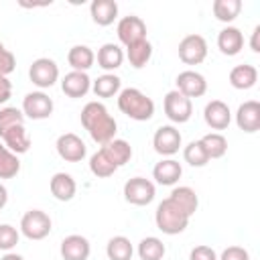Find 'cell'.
I'll list each match as a JSON object with an SVG mask.
<instances>
[{
	"label": "cell",
	"instance_id": "cell-16",
	"mask_svg": "<svg viewBox=\"0 0 260 260\" xmlns=\"http://www.w3.org/2000/svg\"><path fill=\"white\" fill-rule=\"evenodd\" d=\"M91 254L89 240L79 234L65 236L61 242V256L63 260H87Z\"/></svg>",
	"mask_w": 260,
	"mask_h": 260
},
{
	"label": "cell",
	"instance_id": "cell-14",
	"mask_svg": "<svg viewBox=\"0 0 260 260\" xmlns=\"http://www.w3.org/2000/svg\"><path fill=\"white\" fill-rule=\"evenodd\" d=\"M203 120L211 130H225L232 122V112L230 106L221 100H211L207 102L205 110H203Z\"/></svg>",
	"mask_w": 260,
	"mask_h": 260
},
{
	"label": "cell",
	"instance_id": "cell-4",
	"mask_svg": "<svg viewBox=\"0 0 260 260\" xmlns=\"http://www.w3.org/2000/svg\"><path fill=\"white\" fill-rule=\"evenodd\" d=\"M51 217L43 209H28L20 219V234L28 240H45L51 234Z\"/></svg>",
	"mask_w": 260,
	"mask_h": 260
},
{
	"label": "cell",
	"instance_id": "cell-17",
	"mask_svg": "<svg viewBox=\"0 0 260 260\" xmlns=\"http://www.w3.org/2000/svg\"><path fill=\"white\" fill-rule=\"evenodd\" d=\"M89 89H91V79L85 71H69L61 79V91L67 98H73V100L83 98Z\"/></svg>",
	"mask_w": 260,
	"mask_h": 260
},
{
	"label": "cell",
	"instance_id": "cell-5",
	"mask_svg": "<svg viewBox=\"0 0 260 260\" xmlns=\"http://www.w3.org/2000/svg\"><path fill=\"white\" fill-rule=\"evenodd\" d=\"M162 108H165V116L175 122V124H185L191 120L193 116V102L189 98H185L181 91L171 89L165 100H162Z\"/></svg>",
	"mask_w": 260,
	"mask_h": 260
},
{
	"label": "cell",
	"instance_id": "cell-39",
	"mask_svg": "<svg viewBox=\"0 0 260 260\" xmlns=\"http://www.w3.org/2000/svg\"><path fill=\"white\" fill-rule=\"evenodd\" d=\"M16 69V57L12 51H8L4 47V43L0 41V75L2 77H8L12 71Z\"/></svg>",
	"mask_w": 260,
	"mask_h": 260
},
{
	"label": "cell",
	"instance_id": "cell-37",
	"mask_svg": "<svg viewBox=\"0 0 260 260\" xmlns=\"http://www.w3.org/2000/svg\"><path fill=\"white\" fill-rule=\"evenodd\" d=\"M16 124H24V114L22 110L18 108H12V106H6V108H0V138L6 130H10L12 126Z\"/></svg>",
	"mask_w": 260,
	"mask_h": 260
},
{
	"label": "cell",
	"instance_id": "cell-15",
	"mask_svg": "<svg viewBox=\"0 0 260 260\" xmlns=\"http://www.w3.org/2000/svg\"><path fill=\"white\" fill-rule=\"evenodd\" d=\"M236 124L240 130L254 134L260 130V104L256 100H248L244 104H240L238 112H236Z\"/></svg>",
	"mask_w": 260,
	"mask_h": 260
},
{
	"label": "cell",
	"instance_id": "cell-36",
	"mask_svg": "<svg viewBox=\"0 0 260 260\" xmlns=\"http://www.w3.org/2000/svg\"><path fill=\"white\" fill-rule=\"evenodd\" d=\"M183 158L185 162H189L191 167H205L209 162V156L201 144V140H191L185 148H183Z\"/></svg>",
	"mask_w": 260,
	"mask_h": 260
},
{
	"label": "cell",
	"instance_id": "cell-34",
	"mask_svg": "<svg viewBox=\"0 0 260 260\" xmlns=\"http://www.w3.org/2000/svg\"><path fill=\"white\" fill-rule=\"evenodd\" d=\"M89 171L95 175V177H100V179H108V177H112L116 171H118V167L106 156V152L100 148L98 152H93L91 156H89Z\"/></svg>",
	"mask_w": 260,
	"mask_h": 260
},
{
	"label": "cell",
	"instance_id": "cell-12",
	"mask_svg": "<svg viewBox=\"0 0 260 260\" xmlns=\"http://www.w3.org/2000/svg\"><path fill=\"white\" fill-rule=\"evenodd\" d=\"M55 148H57V154H59L63 160H67V162H79V160H83L85 154H87L85 142H83L77 134H73V132L61 134V136L57 138V142H55Z\"/></svg>",
	"mask_w": 260,
	"mask_h": 260
},
{
	"label": "cell",
	"instance_id": "cell-9",
	"mask_svg": "<svg viewBox=\"0 0 260 260\" xmlns=\"http://www.w3.org/2000/svg\"><path fill=\"white\" fill-rule=\"evenodd\" d=\"M207 57V41L201 35H187L179 43V59L187 65H199Z\"/></svg>",
	"mask_w": 260,
	"mask_h": 260
},
{
	"label": "cell",
	"instance_id": "cell-20",
	"mask_svg": "<svg viewBox=\"0 0 260 260\" xmlns=\"http://www.w3.org/2000/svg\"><path fill=\"white\" fill-rule=\"evenodd\" d=\"M183 175V167L175 158H162L152 169V179L158 185H175Z\"/></svg>",
	"mask_w": 260,
	"mask_h": 260
},
{
	"label": "cell",
	"instance_id": "cell-40",
	"mask_svg": "<svg viewBox=\"0 0 260 260\" xmlns=\"http://www.w3.org/2000/svg\"><path fill=\"white\" fill-rule=\"evenodd\" d=\"M217 260H250V254L242 246H228Z\"/></svg>",
	"mask_w": 260,
	"mask_h": 260
},
{
	"label": "cell",
	"instance_id": "cell-41",
	"mask_svg": "<svg viewBox=\"0 0 260 260\" xmlns=\"http://www.w3.org/2000/svg\"><path fill=\"white\" fill-rule=\"evenodd\" d=\"M189 260H217V254H215V250H213L211 246L201 244V246H195V248L191 250Z\"/></svg>",
	"mask_w": 260,
	"mask_h": 260
},
{
	"label": "cell",
	"instance_id": "cell-24",
	"mask_svg": "<svg viewBox=\"0 0 260 260\" xmlns=\"http://www.w3.org/2000/svg\"><path fill=\"white\" fill-rule=\"evenodd\" d=\"M67 63L71 65V71H85L93 67L95 53L87 45H73L67 53Z\"/></svg>",
	"mask_w": 260,
	"mask_h": 260
},
{
	"label": "cell",
	"instance_id": "cell-45",
	"mask_svg": "<svg viewBox=\"0 0 260 260\" xmlns=\"http://www.w3.org/2000/svg\"><path fill=\"white\" fill-rule=\"evenodd\" d=\"M0 260H24V258H22L20 254H14V252H6V254H4Z\"/></svg>",
	"mask_w": 260,
	"mask_h": 260
},
{
	"label": "cell",
	"instance_id": "cell-10",
	"mask_svg": "<svg viewBox=\"0 0 260 260\" xmlns=\"http://www.w3.org/2000/svg\"><path fill=\"white\" fill-rule=\"evenodd\" d=\"M53 100L45 91H28L22 98V114L30 120H45L53 114Z\"/></svg>",
	"mask_w": 260,
	"mask_h": 260
},
{
	"label": "cell",
	"instance_id": "cell-7",
	"mask_svg": "<svg viewBox=\"0 0 260 260\" xmlns=\"http://www.w3.org/2000/svg\"><path fill=\"white\" fill-rule=\"evenodd\" d=\"M156 195L154 183L144 179V177H132L124 183V199L132 205H148Z\"/></svg>",
	"mask_w": 260,
	"mask_h": 260
},
{
	"label": "cell",
	"instance_id": "cell-31",
	"mask_svg": "<svg viewBox=\"0 0 260 260\" xmlns=\"http://www.w3.org/2000/svg\"><path fill=\"white\" fill-rule=\"evenodd\" d=\"M211 10H213V16L219 20V22H234L238 16H240V10H242V2L240 0H215L211 4Z\"/></svg>",
	"mask_w": 260,
	"mask_h": 260
},
{
	"label": "cell",
	"instance_id": "cell-13",
	"mask_svg": "<svg viewBox=\"0 0 260 260\" xmlns=\"http://www.w3.org/2000/svg\"><path fill=\"white\" fill-rule=\"evenodd\" d=\"M177 83V91H181L185 98H201L205 91H207V81L205 77L199 73V71H193V69H187V71H181L175 79Z\"/></svg>",
	"mask_w": 260,
	"mask_h": 260
},
{
	"label": "cell",
	"instance_id": "cell-28",
	"mask_svg": "<svg viewBox=\"0 0 260 260\" xmlns=\"http://www.w3.org/2000/svg\"><path fill=\"white\" fill-rule=\"evenodd\" d=\"M120 85H122V79L114 73H104L100 75L95 81H91V91L98 95V98H114L120 93Z\"/></svg>",
	"mask_w": 260,
	"mask_h": 260
},
{
	"label": "cell",
	"instance_id": "cell-44",
	"mask_svg": "<svg viewBox=\"0 0 260 260\" xmlns=\"http://www.w3.org/2000/svg\"><path fill=\"white\" fill-rule=\"evenodd\" d=\"M6 203H8V191H6V187L0 183V209H4Z\"/></svg>",
	"mask_w": 260,
	"mask_h": 260
},
{
	"label": "cell",
	"instance_id": "cell-22",
	"mask_svg": "<svg viewBox=\"0 0 260 260\" xmlns=\"http://www.w3.org/2000/svg\"><path fill=\"white\" fill-rule=\"evenodd\" d=\"M89 14L98 26H110L118 18V2L116 0H93L89 4Z\"/></svg>",
	"mask_w": 260,
	"mask_h": 260
},
{
	"label": "cell",
	"instance_id": "cell-2",
	"mask_svg": "<svg viewBox=\"0 0 260 260\" xmlns=\"http://www.w3.org/2000/svg\"><path fill=\"white\" fill-rule=\"evenodd\" d=\"M118 110L136 122H146L154 116V102L136 87H124L118 93Z\"/></svg>",
	"mask_w": 260,
	"mask_h": 260
},
{
	"label": "cell",
	"instance_id": "cell-32",
	"mask_svg": "<svg viewBox=\"0 0 260 260\" xmlns=\"http://www.w3.org/2000/svg\"><path fill=\"white\" fill-rule=\"evenodd\" d=\"M165 254H167V248H165L162 240H158L154 236L142 238L140 244H138V256H140V260H162Z\"/></svg>",
	"mask_w": 260,
	"mask_h": 260
},
{
	"label": "cell",
	"instance_id": "cell-21",
	"mask_svg": "<svg viewBox=\"0 0 260 260\" xmlns=\"http://www.w3.org/2000/svg\"><path fill=\"white\" fill-rule=\"evenodd\" d=\"M242 47H244V35H242V30L238 26H225V28L219 30V35H217V49L223 55L234 57V55H238L242 51Z\"/></svg>",
	"mask_w": 260,
	"mask_h": 260
},
{
	"label": "cell",
	"instance_id": "cell-33",
	"mask_svg": "<svg viewBox=\"0 0 260 260\" xmlns=\"http://www.w3.org/2000/svg\"><path fill=\"white\" fill-rule=\"evenodd\" d=\"M199 140H201V144H203L209 160L211 158H221L228 152V140H225V136L221 132H209V134H205Z\"/></svg>",
	"mask_w": 260,
	"mask_h": 260
},
{
	"label": "cell",
	"instance_id": "cell-8",
	"mask_svg": "<svg viewBox=\"0 0 260 260\" xmlns=\"http://www.w3.org/2000/svg\"><path fill=\"white\" fill-rule=\"evenodd\" d=\"M116 32H118V39L122 45L130 47L138 41H144L146 39V22L136 16V14H128V16H122L118 20V26H116Z\"/></svg>",
	"mask_w": 260,
	"mask_h": 260
},
{
	"label": "cell",
	"instance_id": "cell-11",
	"mask_svg": "<svg viewBox=\"0 0 260 260\" xmlns=\"http://www.w3.org/2000/svg\"><path fill=\"white\" fill-rule=\"evenodd\" d=\"M181 142H183V136L181 132L171 126V124H165V126H158L154 136H152V146L158 154L162 156H173L179 152L181 148Z\"/></svg>",
	"mask_w": 260,
	"mask_h": 260
},
{
	"label": "cell",
	"instance_id": "cell-3",
	"mask_svg": "<svg viewBox=\"0 0 260 260\" xmlns=\"http://www.w3.org/2000/svg\"><path fill=\"white\" fill-rule=\"evenodd\" d=\"M189 219H191V217H189L171 197L162 199V201L158 203L156 211H154V223H156V228H158L162 234H167V236H177V234L185 232V228L189 225Z\"/></svg>",
	"mask_w": 260,
	"mask_h": 260
},
{
	"label": "cell",
	"instance_id": "cell-42",
	"mask_svg": "<svg viewBox=\"0 0 260 260\" xmlns=\"http://www.w3.org/2000/svg\"><path fill=\"white\" fill-rule=\"evenodd\" d=\"M10 98H12V83H10L8 77H2L0 75V106L6 104Z\"/></svg>",
	"mask_w": 260,
	"mask_h": 260
},
{
	"label": "cell",
	"instance_id": "cell-18",
	"mask_svg": "<svg viewBox=\"0 0 260 260\" xmlns=\"http://www.w3.org/2000/svg\"><path fill=\"white\" fill-rule=\"evenodd\" d=\"M2 142H4V146H6L10 152H14V154H24V152H28V148H30V134H28V130L24 128V124H16V126H12L10 130H6V132L2 134Z\"/></svg>",
	"mask_w": 260,
	"mask_h": 260
},
{
	"label": "cell",
	"instance_id": "cell-35",
	"mask_svg": "<svg viewBox=\"0 0 260 260\" xmlns=\"http://www.w3.org/2000/svg\"><path fill=\"white\" fill-rule=\"evenodd\" d=\"M20 171V160L18 154L10 152L4 142H0V179H12Z\"/></svg>",
	"mask_w": 260,
	"mask_h": 260
},
{
	"label": "cell",
	"instance_id": "cell-29",
	"mask_svg": "<svg viewBox=\"0 0 260 260\" xmlns=\"http://www.w3.org/2000/svg\"><path fill=\"white\" fill-rule=\"evenodd\" d=\"M106 254H108V260H132L134 248L126 236H114L106 244Z\"/></svg>",
	"mask_w": 260,
	"mask_h": 260
},
{
	"label": "cell",
	"instance_id": "cell-26",
	"mask_svg": "<svg viewBox=\"0 0 260 260\" xmlns=\"http://www.w3.org/2000/svg\"><path fill=\"white\" fill-rule=\"evenodd\" d=\"M102 150L106 152V156H108L118 169L124 167V165L132 158V146H130V142H126L124 138H114V140H110L108 144L102 146Z\"/></svg>",
	"mask_w": 260,
	"mask_h": 260
},
{
	"label": "cell",
	"instance_id": "cell-38",
	"mask_svg": "<svg viewBox=\"0 0 260 260\" xmlns=\"http://www.w3.org/2000/svg\"><path fill=\"white\" fill-rule=\"evenodd\" d=\"M20 240V232L10 223H0V250L10 252Z\"/></svg>",
	"mask_w": 260,
	"mask_h": 260
},
{
	"label": "cell",
	"instance_id": "cell-43",
	"mask_svg": "<svg viewBox=\"0 0 260 260\" xmlns=\"http://www.w3.org/2000/svg\"><path fill=\"white\" fill-rule=\"evenodd\" d=\"M258 35H260V26H254L252 30V41H250V49L254 53H260V45H258Z\"/></svg>",
	"mask_w": 260,
	"mask_h": 260
},
{
	"label": "cell",
	"instance_id": "cell-27",
	"mask_svg": "<svg viewBox=\"0 0 260 260\" xmlns=\"http://www.w3.org/2000/svg\"><path fill=\"white\" fill-rule=\"evenodd\" d=\"M189 217L197 211V207H199V197H197V193L191 189V187H187V185H183V187H175L173 191H171V195H169Z\"/></svg>",
	"mask_w": 260,
	"mask_h": 260
},
{
	"label": "cell",
	"instance_id": "cell-19",
	"mask_svg": "<svg viewBox=\"0 0 260 260\" xmlns=\"http://www.w3.org/2000/svg\"><path fill=\"white\" fill-rule=\"evenodd\" d=\"M49 189L57 201H71L77 193V183L69 173H55L49 181Z\"/></svg>",
	"mask_w": 260,
	"mask_h": 260
},
{
	"label": "cell",
	"instance_id": "cell-6",
	"mask_svg": "<svg viewBox=\"0 0 260 260\" xmlns=\"http://www.w3.org/2000/svg\"><path fill=\"white\" fill-rule=\"evenodd\" d=\"M28 77L39 89L53 87L59 79V65L49 57H39L28 67Z\"/></svg>",
	"mask_w": 260,
	"mask_h": 260
},
{
	"label": "cell",
	"instance_id": "cell-23",
	"mask_svg": "<svg viewBox=\"0 0 260 260\" xmlns=\"http://www.w3.org/2000/svg\"><path fill=\"white\" fill-rule=\"evenodd\" d=\"M95 59H98V65H100L106 73H110V71L122 67L124 51H122L120 45H116V43H106V45H102V47L98 49Z\"/></svg>",
	"mask_w": 260,
	"mask_h": 260
},
{
	"label": "cell",
	"instance_id": "cell-30",
	"mask_svg": "<svg viewBox=\"0 0 260 260\" xmlns=\"http://www.w3.org/2000/svg\"><path fill=\"white\" fill-rule=\"evenodd\" d=\"M126 57H128V61H130V65L134 69H142L150 61V57H152V45H150V41L144 39V41H138V43L126 47Z\"/></svg>",
	"mask_w": 260,
	"mask_h": 260
},
{
	"label": "cell",
	"instance_id": "cell-1",
	"mask_svg": "<svg viewBox=\"0 0 260 260\" xmlns=\"http://www.w3.org/2000/svg\"><path fill=\"white\" fill-rule=\"evenodd\" d=\"M79 118H81V126L87 130L91 140L98 142L100 146H104L116 138L118 122L114 120V116H110L108 108L102 102H87L83 106Z\"/></svg>",
	"mask_w": 260,
	"mask_h": 260
},
{
	"label": "cell",
	"instance_id": "cell-25",
	"mask_svg": "<svg viewBox=\"0 0 260 260\" xmlns=\"http://www.w3.org/2000/svg\"><path fill=\"white\" fill-rule=\"evenodd\" d=\"M256 81H258V69L254 65L242 63L230 71V83L236 89H250L256 85Z\"/></svg>",
	"mask_w": 260,
	"mask_h": 260
}]
</instances>
